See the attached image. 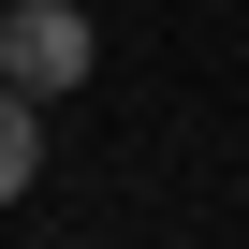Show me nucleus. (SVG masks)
<instances>
[{
	"label": "nucleus",
	"mask_w": 249,
	"mask_h": 249,
	"mask_svg": "<svg viewBox=\"0 0 249 249\" xmlns=\"http://www.w3.org/2000/svg\"><path fill=\"white\" fill-rule=\"evenodd\" d=\"M88 59H103V30L73 15V0H15V15H0V73H15L30 103H59V88H88Z\"/></svg>",
	"instance_id": "1"
},
{
	"label": "nucleus",
	"mask_w": 249,
	"mask_h": 249,
	"mask_svg": "<svg viewBox=\"0 0 249 249\" xmlns=\"http://www.w3.org/2000/svg\"><path fill=\"white\" fill-rule=\"evenodd\" d=\"M30 176H44V103H30L15 73H0V205H15Z\"/></svg>",
	"instance_id": "2"
}]
</instances>
